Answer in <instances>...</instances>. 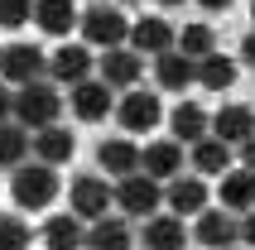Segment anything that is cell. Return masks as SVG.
Segmentation results:
<instances>
[{"label": "cell", "instance_id": "obj_1", "mask_svg": "<svg viewBox=\"0 0 255 250\" xmlns=\"http://www.w3.org/2000/svg\"><path fill=\"white\" fill-rule=\"evenodd\" d=\"M63 106H68V101L58 97V82H48V77H43V82H29V87H14V121L24 125L29 135L58 125Z\"/></svg>", "mask_w": 255, "mask_h": 250}, {"label": "cell", "instance_id": "obj_2", "mask_svg": "<svg viewBox=\"0 0 255 250\" xmlns=\"http://www.w3.org/2000/svg\"><path fill=\"white\" fill-rule=\"evenodd\" d=\"M77 29H82L87 48H101V53L106 48H126V39H130V19L121 14V5H87Z\"/></svg>", "mask_w": 255, "mask_h": 250}, {"label": "cell", "instance_id": "obj_3", "mask_svg": "<svg viewBox=\"0 0 255 250\" xmlns=\"http://www.w3.org/2000/svg\"><path fill=\"white\" fill-rule=\"evenodd\" d=\"M10 193H14L19 212H43V207H53V197H58V173L48 164H19L10 178Z\"/></svg>", "mask_w": 255, "mask_h": 250}, {"label": "cell", "instance_id": "obj_4", "mask_svg": "<svg viewBox=\"0 0 255 250\" xmlns=\"http://www.w3.org/2000/svg\"><path fill=\"white\" fill-rule=\"evenodd\" d=\"M116 207H121V217H154L159 207H164V183H154L149 173H126V178H116Z\"/></svg>", "mask_w": 255, "mask_h": 250}, {"label": "cell", "instance_id": "obj_5", "mask_svg": "<svg viewBox=\"0 0 255 250\" xmlns=\"http://www.w3.org/2000/svg\"><path fill=\"white\" fill-rule=\"evenodd\" d=\"M116 121H121L126 135H149V130L164 121V101H159V92H149V87H130V92H121V101H116Z\"/></svg>", "mask_w": 255, "mask_h": 250}, {"label": "cell", "instance_id": "obj_6", "mask_svg": "<svg viewBox=\"0 0 255 250\" xmlns=\"http://www.w3.org/2000/svg\"><path fill=\"white\" fill-rule=\"evenodd\" d=\"M48 77V53L39 43H10L0 48V82L5 87H29Z\"/></svg>", "mask_w": 255, "mask_h": 250}, {"label": "cell", "instance_id": "obj_7", "mask_svg": "<svg viewBox=\"0 0 255 250\" xmlns=\"http://www.w3.org/2000/svg\"><path fill=\"white\" fill-rule=\"evenodd\" d=\"M193 241L202 250H236L241 246V217L227 207H207L198 212V222H193Z\"/></svg>", "mask_w": 255, "mask_h": 250}, {"label": "cell", "instance_id": "obj_8", "mask_svg": "<svg viewBox=\"0 0 255 250\" xmlns=\"http://www.w3.org/2000/svg\"><path fill=\"white\" fill-rule=\"evenodd\" d=\"M68 111L82 125H101L106 116H116V92L101 82V77H87V82L68 87Z\"/></svg>", "mask_w": 255, "mask_h": 250}, {"label": "cell", "instance_id": "obj_9", "mask_svg": "<svg viewBox=\"0 0 255 250\" xmlns=\"http://www.w3.org/2000/svg\"><path fill=\"white\" fill-rule=\"evenodd\" d=\"M68 197H72V217H106L116 207V188L106 178H92V173H77Z\"/></svg>", "mask_w": 255, "mask_h": 250}, {"label": "cell", "instance_id": "obj_10", "mask_svg": "<svg viewBox=\"0 0 255 250\" xmlns=\"http://www.w3.org/2000/svg\"><path fill=\"white\" fill-rule=\"evenodd\" d=\"M140 72H144V63H140L135 48H106L101 63H97V77L111 87V92H130V87H140Z\"/></svg>", "mask_w": 255, "mask_h": 250}, {"label": "cell", "instance_id": "obj_11", "mask_svg": "<svg viewBox=\"0 0 255 250\" xmlns=\"http://www.w3.org/2000/svg\"><path fill=\"white\" fill-rule=\"evenodd\" d=\"M92 77V48L87 43H63V48H53V58H48V82L58 87H77Z\"/></svg>", "mask_w": 255, "mask_h": 250}, {"label": "cell", "instance_id": "obj_12", "mask_svg": "<svg viewBox=\"0 0 255 250\" xmlns=\"http://www.w3.org/2000/svg\"><path fill=\"white\" fill-rule=\"evenodd\" d=\"M29 154H34V164H68L72 154H77V135H72L68 125H48V130H34V144H29Z\"/></svg>", "mask_w": 255, "mask_h": 250}, {"label": "cell", "instance_id": "obj_13", "mask_svg": "<svg viewBox=\"0 0 255 250\" xmlns=\"http://www.w3.org/2000/svg\"><path fill=\"white\" fill-rule=\"evenodd\" d=\"M173 43H178L173 39V24L159 19V14H144V19L130 24V48H135L140 58H159V53H169Z\"/></svg>", "mask_w": 255, "mask_h": 250}, {"label": "cell", "instance_id": "obj_14", "mask_svg": "<svg viewBox=\"0 0 255 250\" xmlns=\"http://www.w3.org/2000/svg\"><path fill=\"white\" fill-rule=\"evenodd\" d=\"M140 173H149L154 183L178 178V173H183V144H178V139H154V144H144L140 149Z\"/></svg>", "mask_w": 255, "mask_h": 250}, {"label": "cell", "instance_id": "obj_15", "mask_svg": "<svg viewBox=\"0 0 255 250\" xmlns=\"http://www.w3.org/2000/svg\"><path fill=\"white\" fill-rule=\"evenodd\" d=\"M164 202H169L173 217H198V212H207V178H169Z\"/></svg>", "mask_w": 255, "mask_h": 250}, {"label": "cell", "instance_id": "obj_16", "mask_svg": "<svg viewBox=\"0 0 255 250\" xmlns=\"http://www.w3.org/2000/svg\"><path fill=\"white\" fill-rule=\"evenodd\" d=\"M77 0H34V24L48 34V39H63L77 29Z\"/></svg>", "mask_w": 255, "mask_h": 250}, {"label": "cell", "instance_id": "obj_17", "mask_svg": "<svg viewBox=\"0 0 255 250\" xmlns=\"http://www.w3.org/2000/svg\"><path fill=\"white\" fill-rule=\"evenodd\" d=\"M140 241H144V250H188V226H183V217H149L144 222V231H140Z\"/></svg>", "mask_w": 255, "mask_h": 250}, {"label": "cell", "instance_id": "obj_18", "mask_svg": "<svg viewBox=\"0 0 255 250\" xmlns=\"http://www.w3.org/2000/svg\"><path fill=\"white\" fill-rule=\"evenodd\" d=\"M154 82L164 87V92H188V87L198 82V63L183 58L178 48H169V53L154 58Z\"/></svg>", "mask_w": 255, "mask_h": 250}, {"label": "cell", "instance_id": "obj_19", "mask_svg": "<svg viewBox=\"0 0 255 250\" xmlns=\"http://www.w3.org/2000/svg\"><path fill=\"white\" fill-rule=\"evenodd\" d=\"M135 231H130V217H97L87 226V246L82 250H130Z\"/></svg>", "mask_w": 255, "mask_h": 250}, {"label": "cell", "instance_id": "obj_20", "mask_svg": "<svg viewBox=\"0 0 255 250\" xmlns=\"http://www.w3.org/2000/svg\"><path fill=\"white\" fill-rule=\"evenodd\" d=\"M212 139H222V144H246V139L255 135V111H246V106H222V111L212 116V130H207Z\"/></svg>", "mask_w": 255, "mask_h": 250}, {"label": "cell", "instance_id": "obj_21", "mask_svg": "<svg viewBox=\"0 0 255 250\" xmlns=\"http://www.w3.org/2000/svg\"><path fill=\"white\" fill-rule=\"evenodd\" d=\"M222 207L236 212V217L255 212V173L251 168H227L222 173Z\"/></svg>", "mask_w": 255, "mask_h": 250}, {"label": "cell", "instance_id": "obj_22", "mask_svg": "<svg viewBox=\"0 0 255 250\" xmlns=\"http://www.w3.org/2000/svg\"><path fill=\"white\" fill-rule=\"evenodd\" d=\"M207 130H212V121H207V111H202L198 101L173 106V116H169V135L178 139V144H198V139H207Z\"/></svg>", "mask_w": 255, "mask_h": 250}, {"label": "cell", "instance_id": "obj_23", "mask_svg": "<svg viewBox=\"0 0 255 250\" xmlns=\"http://www.w3.org/2000/svg\"><path fill=\"white\" fill-rule=\"evenodd\" d=\"M236 77H241V63H236L231 53H207V58H198V87H207V92H231Z\"/></svg>", "mask_w": 255, "mask_h": 250}, {"label": "cell", "instance_id": "obj_24", "mask_svg": "<svg viewBox=\"0 0 255 250\" xmlns=\"http://www.w3.org/2000/svg\"><path fill=\"white\" fill-rule=\"evenodd\" d=\"M97 164L111 178H126V173H140V149H135V139H101Z\"/></svg>", "mask_w": 255, "mask_h": 250}, {"label": "cell", "instance_id": "obj_25", "mask_svg": "<svg viewBox=\"0 0 255 250\" xmlns=\"http://www.w3.org/2000/svg\"><path fill=\"white\" fill-rule=\"evenodd\" d=\"M188 159H193V173H198V178H222V173L231 168V144H222V139L207 135V139L193 144Z\"/></svg>", "mask_w": 255, "mask_h": 250}, {"label": "cell", "instance_id": "obj_26", "mask_svg": "<svg viewBox=\"0 0 255 250\" xmlns=\"http://www.w3.org/2000/svg\"><path fill=\"white\" fill-rule=\"evenodd\" d=\"M43 246L48 250H82L87 246L82 217H48V222H43Z\"/></svg>", "mask_w": 255, "mask_h": 250}, {"label": "cell", "instance_id": "obj_27", "mask_svg": "<svg viewBox=\"0 0 255 250\" xmlns=\"http://www.w3.org/2000/svg\"><path fill=\"white\" fill-rule=\"evenodd\" d=\"M29 144H34V135H29L19 121H5L0 125V168H19V164H29Z\"/></svg>", "mask_w": 255, "mask_h": 250}, {"label": "cell", "instance_id": "obj_28", "mask_svg": "<svg viewBox=\"0 0 255 250\" xmlns=\"http://www.w3.org/2000/svg\"><path fill=\"white\" fill-rule=\"evenodd\" d=\"M173 48H178L183 58H193V63H198V58L217 53V29H212V24H188L183 34H178V43H173Z\"/></svg>", "mask_w": 255, "mask_h": 250}, {"label": "cell", "instance_id": "obj_29", "mask_svg": "<svg viewBox=\"0 0 255 250\" xmlns=\"http://www.w3.org/2000/svg\"><path fill=\"white\" fill-rule=\"evenodd\" d=\"M29 241H34V231H29L24 217H0V250H29Z\"/></svg>", "mask_w": 255, "mask_h": 250}, {"label": "cell", "instance_id": "obj_30", "mask_svg": "<svg viewBox=\"0 0 255 250\" xmlns=\"http://www.w3.org/2000/svg\"><path fill=\"white\" fill-rule=\"evenodd\" d=\"M34 24V0H0V29Z\"/></svg>", "mask_w": 255, "mask_h": 250}, {"label": "cell", "instance_id": "obj_31", "mask_svg": "<svg viewBox=\"0 0 255 250\" xmlns=\"http://www.w3.org/2000/svg\"><path fill=\"white\" fill-rule=\"evenodd\" d=\"M5 121H14V87L0 82V125H5Z\"/></svg>", "mask_w": 255, "mask_h": 250}, {"label": "cell", "instance_id": "obj_32", "mask_svg": "<svg viewBox=\"0 0 255 250\" xmlns=\"http://www.w3.org/2000/svg\"><path fill=\"white\" fill-rule=\"evenodd\" d=\"M241 246L255 250V212H246V217H241Z\"/></svg>", "mask_w": 255, "mask_h": 250}, {"label": "cell", "instance_id": "obj_33", "mask_svg": "<svg viewBox=\"0 0 255 250\" xmlns=\"http://www.w3.org/2000/svg\"><path fill=\"white\" fill-rule=\"evenodd\" d=\"M236 63H246V68H255V29H251V34L241 39V58H236Z\"/></svg>", "mask_w": 255, "mask_h": 250}, {"label": "cell", "instance_id": "obj_34", "mask_svg": "<svg viewBox=\"0 0 255 250\" xmlns=\"http://www.w3.org/2000/svg\"><path fill=\"white\" fill-rule=\"evenodd\" d=\"M236 149H241V168H251V173H255V135L246 139V144H236Z\"/></svg>", "mask_w": 255, "mask_h": 250}, {"label": "cell", "instance_id": "obj_35", "mask_svg": "<svg viewBox=\"0 0 255 250\" xmlns=\"http://www.w3.org/2000/svg\"><path fill=\"white\" fill-rule=\"evenodd\" d=\"M198 5H202V10H207V14H222V10H231L236 0H198Z\"/></svg>", "mask_w": 255, "mask_h": 250}, {"label": "cell", "instance_id": "obj_36", "mask_svg": "<svg viewBox=\"0 0 255 250\" xmlns=\"http://www.w3.org/2000/svg\"><path fill=\"white\" fill-rule=\"evenodd\" d=\"M159 5H164V10H178V5H188V0H159Z\"/></svg>", "mask_w": 255, "mask_h": 250}, {"label": "cell", "instance_id": "obj_37", "mask_svg": "<svg viewBox=\"0 0 255 250\" xmlns=\"http://www.w3.org/2000/svg\"><path fill=\"white\" fill-rule=\"evenodd\" d=\"M111 5H140V0H111Z\"/></svg>", "mask_w": 255, "mask_h": 250}, {"label": "cell", "instance_id": "obj_38", "mask_svg": "<svg viewBox=\"0 0 255 250\" xmlns=\"http://www.w3.org/2000/svg\"><path fill=\"white\" fill-rule=\"evenodd\" d=\"M251 19H255V0H251Z\"/></svg>", "mask_w": 255, "mask_h": 250}, {"label": "cell", "instance_id": "obj_39", "mask_svg": "<svg viewBox=\"0 0 255 250\" xmlns=\"http://www.w3.org/2000/svg\"><path fill=\"white\" fill-rule=\"evenodd\" d=\"M236 250H246V246H236Z\"/></svg>", "mask_w": 255, "mask_h": 250}]
</instances>
